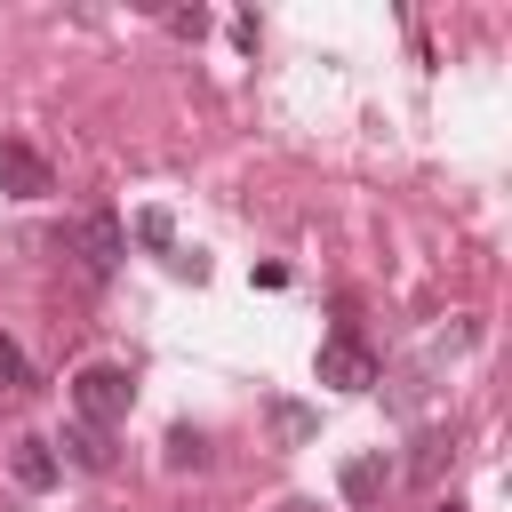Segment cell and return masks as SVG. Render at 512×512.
Instances as JSON below:
<instances>
[{
    "label": "cell",
    "mask_w": 512,
    "mask_h": 512,
    "mask_svg": "<svg viewBox=\"0 0 512 512\" xmlns=\"http://www.w3.org/2000/svg\"><path fill=\"white\" fill-rule=\"evenodd\" d=\"M8 472H16V488H56V448H48L40 432H24V440L8 448Z\"/></svg>",
    "instance_id": "obj_5"
},
{
    "label": "cell",
    "mask_w": 512,
    "mask_h": 512,
    "mask_svg": "<svg viewBox=\"0 0 512 512\" xmlns=\"http://www.w3.org/2000/svg\"><path fill=\"white\" fill-rule=\"evenodd\" d=\"M16 384H24V352L0 336V392H16Z\"/></svg>",
    "instance_id": "obj_11"
},
{
    "label": "cell",
    "mask_w": 512,
    "mask_h": 512,
    "mask_svg": "<svg viewBox=\"0 0 512 512\" xmlns=\"http://www.w3.org/2000/svg\"><path fill=\"white\" fill-rule=\"evenodd\" d=\"M384 480H392V472H384V456H352V464H344V496H352V504H368Z\"/></svg>",
    "instance_id": "obj_7"
},
{
    "label": "cell",
    "mask_w": 512,
    "mask_h": 512,
    "mask_svg": "<svg viewBox=\"0 0 512 512\" xmlns=\"http://www.w3.org/2000/svg\"><path fill=\"white\" fill-rule=\"evenodd\" d=\"M128 400H136V384H128V368H120V360H88V368L72 376V416H80V424H96V432H104V424H120V416H128Z\"/></svg>",
    "instance_id": "obj_1"
},
{
    "label": "cell",
    "mask_w": 512,
    "mask_h": 512,
    "mask_svg": "<svg viewBox=\"0 0 512 512\" xmlns=\"http://www.w3.org/2000/svg\"><path fill=\"white\" fill-rule=\"evenodd\" d=\"M168 32H176V40H200L208 16H200V8H168Z\"/></svg>",
    "instance_id": "obj_10"
},
{
    "label": "cell",
    "mask_w": 512,
    "mask_h": 512,
    "mask_svg": "<svg viewBox=\"0 0 512 512\" xmlns=\"http://www.w3.org/2000/svg\"><path fill=\"white\" fill-rule=\"evenodd\" d=\"M312 368H320V384H336V392H368V384H376V352H368L352 328H336Z\"/></svg>",
    "instance_id": "obj_3"
},
{
    "label": "cell",
    "mask_w": 512,
    "mask_h": 512,
    "mask_svg": "<svg viewBox=\"0 0 512 512\" xmlns=\"http://www.w3.org/2000/svg\"><path fill=\"white\" fill-rule=\"evenodd\" d=\"M200 456H208V440H200L192 424H176V432H168V464L184 472V464H200Z\"/></svg>",
    "instance_id": "obj_8"
},
{
    "label": "cell",
    "mask_w": 512,
    "mask_h": 512,
    "mask_svg": "<svg viewBox=\"0 0 512 512\" xmlns=\"http://www.w3.org/2000/svg\"><path fill=\"white\" fill-rule=\"evenodd\" d=\"M64 456H72L80 472H112V440H104L96 424H64Z\"/></svg>",
    "instance_id": "obj_6"
},
{
    "label": "cell",
    "mask_w": 512,
    "mask_h": 512,
    "mask_svg": "<svg viewBox=\"0 0 512 512\" xmlns=\"http://www.w3.org/2000/svg\"><path fill=\"white\" fill-rule=\"evenodd\" d=\"M280 512H312V504H280Z\"/></svg>",
    "instance_id": "obj_12"
},
{
    "label": "cell",
    "mask_w": 512,
    "mask_h": 512,
    "mask_svg": "<svg viewBox=\"0 0 512 512\" xmlns=\"http://www.w3.org/2000/svg\"><path fill=\"white\" fill-rule=\"evenodd\" d=\"M432 512H464V504H432Z\"/></svg>",
    "instance_id": "obj_13"
},
{
    "label": "cell",
    "mask_w": 512,
    "mask_h": 512,
    "mask_svg": "<svg viewBox=\"0 0 512 512\" xmlns=\"http://www.w3.org/2000/svg\"><path fill=\"white\" fill-rule=\"evenodd\" d=\"M0 192H16V200H48V192H56V168H48L24 136H0Z\"/></svg>",
    "instance_id": "obj_4"
},
{
    "label": "cell",
    "mask_w": 512,
    "mask_h": 512,
    "mask_svg": "<svg viewBox=\"0 0 512 512\" xmlns=\"http://www.w3.org/2000/svg\"><path fill=\"white\" fill-rule=\"evenodd\" d=\"M72 256H80V272H88V280H112V272H120V256H128V240H120V216L88 208V216L72 224Z\"/></svg>",
    "instance_id": "obj_2"
},
{
    "label": "cell",
    "mask_w": 512,
    "mask_h": 512,
    "mask_svg": "<svg viewBox=\"0 0 512 512\" xmlns=\"http://www.w3.org/2000/svg\"><path fill=\"white\" fill-rule=\"evenodd\" d=\"M136 240H144V248H168V240H176L168 208H144V216H136Z\"/></svg>",
    "instance_id": "obj_9"
}]
</instances>
